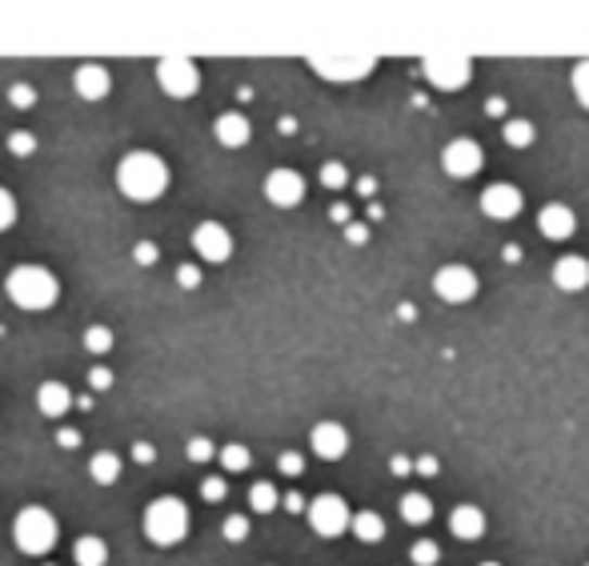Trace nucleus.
Returning a JSON list of instances; mask_svg holds the SVG:
<instances>
[{
  "instance_id": "2",
  "label": "nucleus",
  "mask_w": 589,
  "mask_h": 566,
  "mask_svg": "<svg viewBox=\"0 0 589 566\" xmlns=\"http://www.w3.org/2000/svg\"><path fill=\"white\" fill-rule=\"evenodd\" d=\"M4 293L16 310H28V314H44L53 310L56 298H61V281H56L53 269L44 265H13L9 277H4Z\"/></svg>"
},
{
  "instance_id": "33",
  "label": "nucleus",
  "mask_w": 589,
  "mask_h": 566,
  "mask_svg": "<svg viewBox=\"0 0 589 566\" xmlns=\"http://www.w3.org/2000/svg\"><path fill=\"white\" fill-rule=\"evenodd\" d=\"M221 534L229 542H245V539H249V518H245V514H229V518H225V527H221Z\"/></svg>"
},
{
  "instance_id": "36",
  "label": "nucleus",
  "mask_w": 589,
  "mask_h": 566,
  "mask_svg": "<svg viewBox=\"0 0 589 566\" xmlns=\"http://www.w3.org/2000/svg\"><path fill=\"white\" fill-rule=\"evenodd\" d=\"M13 225H16V198L0 185V234L13 229Z\"/></svg>"
},
{
  "instance_id": "25",
  "label": "nucleus",
  "mask_w": 589,
  "mask_h": 566,
  "mask_svg": "<svg viewBox=\"0 0 589 566\" xmlns=\"http://www.w3.org/2000/svg\"><path fill=\"white\" fill-rule=\"evenodd\" d=\"M221 470H229V475H245L253 466V454H249V446H241V442H229V446H221Z\"/></svg>"
},
{
  "instance_id": "35",
  "label": "nucleus",
  "mask_w": 589,
  "mask_h": 566,
  "mask_svg": "<svg viewBox=\"0 0 589 566\" xmlns=\"http://www.w3.org/2000/svg\"><path fill=\"white\" fill-rule=\"evenodd\" d=\"M9 153H13V158H33V153H37V137L16 129L13 137H9Z\"/></svg>"
},
{
  "instance_id": "11",
  "label": "nucleus",
  "mask_w": 589,
  "mask_h": 566,
  "mask_svg": "<svg viewBox=\"0 0 589 566\" xmlns=\"http://www.w3.org/2000/svg\"><path fill=\"white\" fill-rule=\"evenodd\" d=\"M482 146L473 141V137H458V141H449L446 149H441V169L449 173V177H473V173H482Z\"/></svg>"
},
{
  "instance_id": "34",
  "label": "nucleus",
  "mask_w": 589,
  "mask_h": 566,
  "mask_svg": "<svg viewBox=\"0 0 589 566\" xmlns=\"http://www.w3.org/2000/svg\"><path fill=\"white\" fill-rule=\"evenodd\" d=\"M9 105H13V109H33V105H37V89H33V85H25V80H16L13 89H9Z\"/></svg>"
},
{
  "instance_id": "20",
  "label": "nucleus",
  "mask_w": 589,
  "mask_h": 566,
  "mask_svg": "<svg viewBox=\"0 0 589 566\" xmlns=\"http://www.w3.org/2000/svg\"><path fill=\"white\" fill-rule=\"evenodd\" d=\"M37 406L44 418H65L68 410L77 406V398H73V390L65 382H44L37 390Z\"/></svg>"
},
{
  "instance_id": "26",
  "label": "nucleus",
  "mask_w": 589,
  "mask_h": 566,
  "mask_svg": "<svg viewBox=\"0 0 589 566\" xmlns=\"http://www.w3.org/2000/svg\"><path fill=\"white\" fill-rule=\"evenodd\" d=\"M501 137H505V146H510V149H529L537 133L525 117H510V121H505V129H501Z\"/></svg>"
},
{
  "instance_id": "42",
  "label": "nucleus",
  "mask_w": 589,
  "mask_h": 566,
  "mask_svg": "<svg viewBox=\"0 0 589 566\" xmlns=\"http://www.w3.org/2000/svg\"><path fill=\"white\" fill-rule=\"evenodd\" d=\"M345 238H349V246H366L369 241V229L361 222H349L345 225Z\"/></svg>"
},
{
  "instance_id": "27",
  "label": "nucleus",
  "mask_w": 589,
  "mask_h": 566,
  "mask_svg": "<svg viewBox=\"0 0 589 566\" xmlns=\"http://www.w3.org/2000/svg\"><path fill=\"white\" fill-rule=\"evenodd\" d=\"M277 502H281V494H277L273 482H257V487L249 490V506H253V514H273V511H277Z\"/></svg>"
},
{
  "instance_id": "40",
  "label": "nucleus",
  "mask_w": 589,
  "mask_h": 566,
  "mask_svg": "<svg viewBox=\"0 0 589 566\" xmlns=\"http://www.w3.org/2000/svg\"><path fill=\"white\" fill-rule=\"evenodd\" d=\"M89 386H92V390H113V369H108V366H92L89 369Z\"/></svg>"
},
{
  "instance_id": "50",
  "label": "nucleus",
  "mask_w": 589,
  "mask_h": 566,
  "mask_svg": "<svg viewBox=\"0 0 589 566\" xmlns=\"http://www.w3.org/2000/svg\"><path fill=\"white\" fill-rule=\"evenodd\" d=\"M357 189H361V193H366V198H369V193H373L377 185H373V177H361V181H357Z\"/></svg>"
},
{
  "instance_id": "44",
  "label": "nucleus",
  "mask_w": 589,
  "mask_h": 566,
  "mask_svg": "<svg viewBox=\"0 0 589 566\" xmlns=\"http://www.w3.org/2000/svg\"><path fill=\"white\" fill-rule=\"evenodd\" d=\"M389 470H393L397 478H401V475H413V462H409L406 454H393V458H389Z\"/></svg>"
},
{
  "instance_id": "15",
  "label": "nucleus",
  "mask_w": 589,
  "mask_h": 566,
  "mask_svg": "<svg viewBox=\"0 0 589 566\" xmlns=\"http://www.w3.org/2000/svg\"><path fill=\"white\" fill-rule=\"evenodd\" d=\"M537 229H541V238L565 241V238H574L577 217H574V210H569V205H562V201H550V205H541V213H537Z\"/></svg>"
},
{
  "instance_id": "19",
  "label": "nucleus",
  "mask_w": 589,
  "mask_h": 566,
  "mask_svg": "<svg viewBox=\"0 0 589 566\" xmlns=\"http://www.w3.org/2000/svg\"><path fill=\"white\" fill-rule=\"evenodd\" d=\"M449 530H453V539L477 542L485 534V511L482 506H473V502L453 506V514H449Z\"/></svg>"
},
{
  "instance_id": "23",
  "label": "nucleus",
  "mask_w": 589,
  "mask_h": 566,
  "mask_svg": "<svg viewBox=\"0 0 589 566\" xmlns=\"http://www.w3.org/2000/svg\"><path fill=\"white\" fill-rule=\"evenodd\" d=\"M401 518H406L409 527H425L433 518V499L421 494V490H409L406 499H401Z\"/></svg>"
},
{
  "instance_id": "37",
  "label": "nucleus",
  "mask_w": 589,
  "mask_h": 566,
  "mask_svg": "<svg viewBox=\"0 0 589 566\" xmlns=\"http://www.w3.org/2000/svg\"><path fill=\"white\" fill-rule=\"evenodd\" d=\"M277 470L289 475V478H297V475H305V458L297 454V450H285V454L277 458Z\"/></svg>"
},
{
  "instance_id": "1",
  "label": "nucleus",
  "mask_w": 589,
  "mask_h": 566,
  "mask_svg": "<svg viewBox=\"0 0 589 566\" xmlns=\"http://www.w3.org/2000/svg\"><path fill=\"white\" fill-rule=\"evenodd\" d=\"M117 189L129 201H137V205H149V201L165 198V189H169V165H165V158L149 153V149H132L117 165Z\"/></svg>"
},
{
  "instance_id": "24",
  "label": "nucleus",
  "mask_w": 589,
  "mask_h": 566,
  "mask_svg": "<svg viewBox=\"0 0 589 566\" xmlns=\"http://www.w3.org/2000/svg\"><path fill=\"white\" fill-rule=\"evenodd\" d=\"M354 534L361 542H369V546H373V542L385 539V518H381V514H373V511L354 514Z\"/></svg>"
},
{
  "instance_id": "12",
  "label": "nucleus",
  "mask_w": 589,
  "mask_h": 566,
  "mask_svg": "<svg viewBox=\"0 0 589 566\" xmlns=\"http://www.w3.org/2000/svg\"><path fill=\"white\" fill-rule=\"evenodd\" d=\"M265 198L277 210H293L305 201V177L297 169H273L265 177Z\"/></svg>"
},
{
  "instance_id": "51",
  "label": "nucleus",
  "mask_w": 589,
  "mask_h": 566,
  "mask_svg": "<svg viewBox=\"0 0 589 566\" xmlns=\"http://www.w3.org/2000/svg\"><path fill=\"white\" fill-rule=\"evenodd\" d=\"M482 566H501V563H482Z\"/></svg>"
},
{
  "instance_id": "38",
  "label": "nucleus",
  "mask_w": 589,
  "mask_h": 566,
  "mask_svg": "<svg viewBox=\"0 0 589 566\" xmlns=\"http://www.w3.org/2000/svg\"><path fill=\"white\" fill-rule=\"evenodd\" d=\"M225 494H229V487H225V478L209 475L205 482H201V499H205V502H221Z\"/></svg>"
},
{
  "instance_id": "17",
  "label": "nucleus",
  "mask_w": 589,
  "mask_h": 566,
  "mask_svg": "<svg viewBox=\"0 0 589 566\" xmlns=\"http://www.w3.org/2000/svg\"><path fill=\"white\" fill-rule=\"evenodd\" d=\"M553 286L565 293H577L589 286V262L581 257V253H565V257H558V265H553Z\"/></svg>"
},
{
  "instance_id": "18",
  "label": "nucleus",
  "mask_w": 589,
  "mask_h": 566,
  "mask_svg": "<svg viewBox=\"0 0 589 566\" xmlns=\"http://www.w3.org/2000/svg\"><path fill=\"white\" fill-rule=\"evenodd\" d=\"M213 137H217L225 149H241V146H249L253 125H249V117H245V113L229 109V113H221V117H217V125H213Z\"/></svg>"
},
{
  "instance_id": "48",
  "label": "nucleus",
  "mask_w": 589,
  "mask_h": 566,
  "mask_svg": "<svg viewBox=\"0 0 589 566\" xmlns=\"http://www.w3.org/2000/svg\"><path fill=\"white\" fill-rule=\"evenodd\" d=\"M329 217H333L337 225H349V205H333V210H329Z\"/></svg>"
},
{
  "instance_id": "32",
  "label": "nucleus",
  "mask_w": 589,
  "mask_h": 566,
  "mask_svg": "<svg viewBox=\"0 0 589 566\" xmlns=\"http://www.w3.org/2000/svg\"><path fill=\"white\" fill-rule=\"evenodd\" d=\"M409 558H413V566H437L441 551H437V542L421 539V542H413V551H409Z\"/></svg>"
},
{
  "instance_id": "9",
  "label": "nucleus",
  "mask_w": 589,
  "mask_h": 566,
  "mask_svg": "<svg viewBox=\"0 0 589 566\" xmlns=\"http://www.w3.org/2000/svg\"><path fill=\"white\" fill-rule=\"evenodd\" d=\"M433 293L441 298L446 305H465L477 298V274L470 265H441L433 274Z\"/></svg>"
},
{
  "instance_id": "41",
  "label": "nucleus",
  "mask_w": 589,
  "mask_h": 566,
  "mask_svg": "<svg viewBox=\"0 0 589 566\" xmlns=\"http://www.w3.org/2000/svg\"><path fill=\"white\" fill-rule=\"evenodd\" d=\"M177 286H181V290H196V286H201V269H196V265H181V269H177Z\"/></svg>"
},
{
  "instance_id": "5",
  "label": "nucleus",
  "mask_w": 589,
  "mask_h": 566,
  "mask_svg": "<svg viewBox=\"0 0 589 566\" xmlns=\"http://www.w3.org/2000/svg\"><path fill=\"white\" fill-rule=\"evenodd\" d=\"M309 68L317 77H325L329 85H354V80H366L373 68H377V56L373 53H329V56H309Z\"/></svg>"
},
{
  "instance_id": "4",
  "label": "nucleus",
  "mask_w": 589,
  "mask_h": 566,
  "mask_svg": "<svg viewBox=\"0 0 589 566\" xmlns=\"http://www.w3.org/2000/svg\"><path fill=\"white\" fill-rule=\"evenodd\" d=\"M56 539H61V527H56V518L44 506H25L13 518V542L21 554L44 558L56 546Z\"/></svg>"
},
{
  "instance_id": "22",
  "label": "nucleus",
  "mask_w": 589,
  "mask_h": 566,
  "mask_svg": "<svg viewBox=\"0 0 589 566\" xmlns=\"http://www.w3.org/2000/svg\"><path fill=\"white\" fill-rule=\"evenodd\" d=\"M89 478L97 482V487H113V482L120 478V454H113V450H101V454H92Z\"/></svg>"
},
{
  "instance_id": "14",
  "label": "nucleus",
  "mask_w": 589,
  "mask_h": 566,
  "mask_svg": "<svg viewBox=\"0 0 589 566\" xmlns=\"http://www.w3.org/2000/svg\"><path fill=\"white\" fill-rule=\"evenodd\" d=\"M73 89H77L80 101H105L108 89H113V77H108L105 65L85 61V65H77V73H73Z\"/></svg>"
},
{
  "instance_id": "7",
  "label": "nucleus",
  "mask_w": 589,
  "mask_h": 566,
  "mask_svg": "<svg viewBox=\"0 0 589 566\" xmlns=\"http://www.w3.org/2000/svg\"><path fill=\"white\" fill-rule=\"evenodd\" d=\"M421 73H425L433 89L458 92L473 80V61L465 53H430L421 61Z\"/></svg>"
},
{
  "instance_id": "16",
  "label": "nucleus",
  "mask_w": 589,
  "mask_h": 566,
  "mask_svg": "<svg viewBox=\"0 0 589 566\" xmlns=\"http://www.w3.org/2000/svg\"><path fill=\"white\" fill-rule=\"evenodd\" d=\"M309 442H313L317 458H325V462L345 458V450H349V435H345V426H341V422H317Z\"/></svg>"
},
{
  "instance_id": "30",
  "label": "nucleus",
  "mask_w": 589,
  "mask_h": 566,
  "mask_svg": "<svg viewBox=\"0 0 589 566\" xmlns=\"http://www.w3.org/2000/svg\"><path fill=\"white\" fill-rule=\"evenodd\" d=\"M184 454H189V462H196V466H205V462H213L217 454H221V450L213 446L209 438H189V450H184Z\"/></svg>"
},
{
  "instance_id": "13",
  "label": "nucleus",
  "mask_w": 589,
  "mask_h": 566,
  "mask_svg": "<svg viewBox=\"0 0 589 566\" xmlns=\"http://www.w3.org/2000/svg\"><path fill=\"white\" fill-rule=\"evenodd\" d=\"M522 205H525L522 189L510 181H494L482 193V213L485 217H494V222H513V217L522 213Z\"/></svg>"
},
{
  "instance_id": "31",
  "label": "nucleus",
  "mask_w": 589,
  "mask_h": 566,
  "mask_svg": "<svg viewBox=\"0 0 589 566\" xmlns=\"http://www.w3.org/2000/svg\"><path fill=\"white\" fill-rule=\"evenodd\" d=\"M345 181H349V169H345L341 161H325V165H321V185H325V189H345Z\"/></svg>"
},
{
  "instance_id": "43",
  "label": "nucleus",
  "mask_w": 589,
  "mask_h": 566,
  "mask_svg": "<svg viewBox=\"0 0 589 566\" xmlns=\"http://www.w3.org/2000/svg\"><path fill=\"white\" fill-rule=\"evenodd\" d=\"M132 462H141V466L157 462V446H149V442H137V446H132Z\"/></svg>"
},
{
  "instance_id": "39",
  "label": "nucleus",
  "mask_w": 589,
  "mask_h": 566,
  "mask_svg": "<svg viewBox=\"0 0 589 566\" xmlns=\"http://www.w3.org/2000/svg\"><path fill=\"white\" fill-rule=\"evenodd\" d=\"M161 250L153 246V241H137V250H132V262L137 265H157Z\"/></svg>"
},
{
  "instance_id": "6",
  "label": "nucleus",
  "mask_w": 589,
  "mask_h": 566,
  "mask_svg": "<svg viewBox=\"0 0 589 566\" xmlns=\"http://www.w3.org/2000/svg\"><path fill=\"white\" fill-rule=\"evenodd\" d=\"M157 85L172 101H189V97H196V89H201V68H196L193 56L169 53L157 61Z\"/></svg>"
},
{
  "instance_id": "49",
  "label": "nucleus",
  "mask_w": 589,
  "mask_h": 566,
  "mask_svg": "<svg viewBox=\"0 0 589 566\" xmlns=\"http://www.w3.org/2000/svg\"><path fill=\"white\" fill-rule=\"evenodd\" d=\"M485 113H505V101L494 97V101H485Z\"/></svg>"
},
{
  "instance_id": "45",
  "label": "nucleus",
  "mask_w": 589,
  "mask_h": 566,
  "mask_svg": "<svg viewBox=\"0 0 589 566\" xmlns=\"http://www.w3.org/2000/svg\"><path fill=\"white\" fill-rule=\"evenodd\" d=\"M56 442H61V446H65V450H77V446H80V435H77V430H73V426H65V430L56 435Z\"/></svg>"
},
{
  "instance_id": "3",
  "label": "nucleus",
  "mask_w": 589,
  "mask_h": 566,
  "mask_svg": "<svg viewBox=\"0 0 589 566\" xmlns=\"http://www.w3.org/2000/svg\"><path fill=\"white\" fill-rule=\"evenodd\" d=\"M141 527H144V539L153 542V546L169 551V546H177V542L189 539L193 518H189L184 499H177V494H161V499H153L149 506H144Z\"/></svg>"
},
{
  "instance_id": "21",
  "label": "nucleus",
  "mask_w": 589,
  "mask_h": 566,
  "mask_svg": "<svg viewBox=\"0 0 589 566\" xmlns=\"http://www.w3.org/2000/svg\"><path fill=\"white\" fill-rule=\"evenodd\" d=\"M73 558H77V566H108V542L101 534H85L73 546Z\"/></svg>"
},
{
  "instance_id": "10",
  "label": "nucleus",
  "mask_w": 589,
  "mask_h": 566,
  "mask_svg": "<svg viewBox=\"0 0 589 566\" xmlns=\"http://www.w3.org/2000/svg\"><path fill=\"white\" fill-rule=\"evenodd\" d=\"M193 250H196L201 262L225 265L229 257H233V234H229L221 222H201L193 229Z\"/></svg>"
},
{
  "instance_id": "46",
  "label": "nucleus",
  "mask_w": 589,
  "mask_h": 566,
  "mask_svg": "<svg viewBox=\"0 0 589 566\" xmlns=\"http://www.w3.org/2000/svg\"><path fill=\"white\" fill-rule=\"evenodd\" d=\"M281 502H285V511H289V514H302V511H309V506H305V499H302V494H297V490H293V494H285V499H281Z\"/></svg>"
},
{
  "instance_id": "47",
  "label": "nucleus",
  "mask_w": 589,
  "mask_h": 566,
  "mask_svg": "<svg viewBox=\"0 0 589 566\" xmlns=\"http://www.w3.org/2000/svg\"><path fill=\"white\" fill-rule=\"evenodd\" d=\"M413 470H418V475H425V478H433V475H437V458H433V454H425V458H418V466H413Z\"/></svg>"
},
{
  "instance_id": "28",
  "label": "nucleus",
  "mask_w": 589,
  "mask_h": 566,
  "mask_svg": "<svg viewBox=\"0 0 589 566\" xmlns=\"http://www.w3.org/2000/svg\"><path fill=\"white\" fill-rule=\"evenodd\" d=\"M85 350H89V354H108V350H113V329L89 326L85 329Z\"/></svg>"
},
{
  "instance_id": "8",
  "label": "nucleus",
  "mask_w": 589,
  "mask_h": 566,
  "mask_svg": "<svg viewBox=\"0 0 589 566\" xmlns=\"http://www.w3.org/2000/svg\"><path fill=\"white\" fill-rule=\"evenodd\" d=\"M305 514H309V527H313V534H321V539H337V534H345V530L354 527L349 502L341 499V494H317Z\"/></svg>"
},
{
  "instance_id": "29",
  "label": "nucleus",
  "mask_w": 589,
  "mask_h": 566,
  "mask_svg": "<svg viewBox=\"0 0 589 566\" xmlns=\"http://www.w3.org/2000/svg\"><path fill=\"white\" fill-rule=\"evenodd\" d=\"M569 85H574L577 105L589 109V61H577V65H574V77H569Z\"/></svg>"
}]
</instances>
